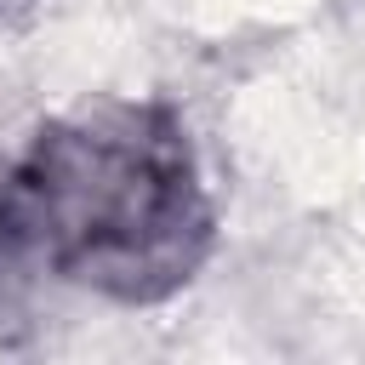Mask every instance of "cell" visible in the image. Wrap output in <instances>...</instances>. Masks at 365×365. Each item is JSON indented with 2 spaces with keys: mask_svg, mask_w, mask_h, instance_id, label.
<instances>
[{
  "mask_svg": "<svg viewBox=\"0 0 365 365\" xmlns=\"http://www.w3.org/2000/svg\"><path fill=\"white\" fill-rule=\"evenodd\" d=\"M0 222L68 279L131 302L188 279L205 245L188 143L154 108L86 114L40 137L0 194Z\"/></svg>",
  "mask_w": 365,
  "mask_h": 365,
  "instance_id": "1",
  "label": "cell"
}]
</instances>
